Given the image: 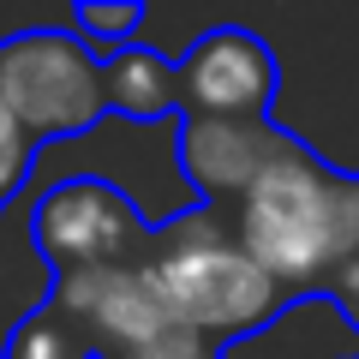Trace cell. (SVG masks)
Masks as SVG:
<instances>
[{
    "mask_svg": "<svg viewBox=\"0 0 359 359\" xmlns=\"http://www.w3.org/2000/svg\"><path fill=\"white\" fill-rule=\"evenodd\" d=\"M180 72V120H269L276 102V54L264 36L240 25H216L174 60Z\"/></svg>",
    "mask_w": 359,
    "mask_h": 359,
    "instance_id": "cell-6",
    "label": "cell"
},
{
    "mask_svg": "<svg viewBox=\"0 0 359 359\" xmlns=\"http://www.w3.org/2000/svg\"><path fill=\"white\" fill-rule=\"evenodd\" d=\"M48 311H60L90 347L96 359L132 353V347H150L162 335H174V318L162 306V287H156L150 264H114V269H72V276H54L48 282Z\"/></svg>",
    "mask_w": 359,
    "mask_h": 359,
    "instance_id": "cell-5",
    "label": "cell"
},
{
    "mask_svg": "<svg viewBox=\"0 0 359 359\" xmlns=\"http://www.w3.org/2000/svg\"><path fill=\"white\" fill-rule=\"evenodd\" d=\"M6 210H13V204H0V216H6Z\"/></svg>",
    "mask_w": 359,
    "mask_h": 359,
    "instance_id": "cell-14",
    "label": "cell"
},
{
    "mask_svg": "<svg viewBox=\"0 0 359 359\" xmlns=\"http://www.w3.org/2000/svg\"><path fill=\"white\" fill-rule=\"evenodd\" d=\"M114 359H216V347L198 341V335H186V330H174V335H162V341L132 347V353H114Z\"/></svg>",
    "mask_w": 359,
    "mask_h": 359,
    "instance_id": "cell-13",
    "label": "cell"
},
{
    "mask_svg": "<svg viewBox=\"0 0 359 359\" xmlns=\"http://www.w3.org/2000/svg\"><path fill=\"white\" fill-rule=\"evenodd\" d=\"M30 180H36V144L18 132L13 108L0 96V204H18L30 192Z\"/></svg>",
    "mask_w": 359,
    "mask_h": 359,
    "instance_id": "cell-11",
    "label": "cell"
},
{
    "mask_svg": "<svg viewBox=\"0 0 359 359\" xmlns=\"http://www.w3.org/2000/svg\"><path fill=\"white\" fill-rule=\"evenodd\" d=\"M138 30H144L138 0H78L72 6V36L84 42L96 60H114L120 48H132Z\"/></svg>",
    "mask_w": 359,
    "mask_h": 359,
    "instance_id": "cell-9",
    "label": "cell"
},
{
    "mask_svg": "<svg viewBox=\"0 0 359 359\" xmlns=\"http://www.w3.org/2000/svg\"><path fill=\"white\" fill-rule=\"evenodd\" d=\"M233 240L287 299L323 294L335 269L359 257V174L287 138L282 156L233 198Z\"/></svg>",
    "mask_w": 359,
    "mask_h": 359,
    "instance_id": "cell-1",
    "label": "cell"
},
{
    "mask_svg": "<svg viewBox=\"0 0 359 359\" xmlns=\"http://www.w3.org/2000/svg\"><path fill=\"white\" fill-rule=\"evenodd\" d=\"M102 102L108 114L132 120V126H156V120H180V72L174 60H162L156 48H120L114 60H102Z\"/></svg>",
    "mask_w": 359,
    "mask_h": 359,
    "instance_id": "cell-8",
    "label": "cell"
},
{
    "mask_svg": "<svg viewBox=\"0 0 359 359\" xmlns=\"http://www.w3.org/2000/svg\"><path fill=\"white\" fill-rule=\"evenodd\" d=\"M0 96L36 150L54 138H90L102 126V60L72 30H18L0 42Z\"/></svg>",
    "mask_w": 359,
    "mask_h": 359,
    "instance_id": "cell-4",
    "label": "cell"
},
{
    "mask_svg": "<svg viewBox=\"0 0 359 359\" xmlns=\"http://www.w3.org/2000/svg\"><path fill=\"white\" fill-rule=\"evenodd\" d=\"M25 228H30V252L48 264V276L144 264L156 245V228L138 216V204L102 174H72V180L30 186Z\"/></svg>",
    "mask_w": 359,
    "mask_h": 359,
    "instance_id": "cell-3",
    "label": "cell"
},
{
    "mask_svg": "<svg viewBox=\"0 0 359 359\" xmlns=\"http://www.w3.org/2000/svg\"><path fill=\"white\" fill-rule=\"evenodd\" d=\"M0 359H96V347H90L84 335H78L72 323L60 318V311L30 306L25 323L13 330V341H6V353H0Z\"/></svg>",
    "mask_w": 359,
    "mask_h": 359,
    "instance_id": "cell-10",
    "label": "cell"
},
{
    "mask_svg": "<svg viewBox=\"0 0 359 359\" xmlns=\"http://www.w3.org/2000/svg\"><path fill=\"white\" fill-rule=\"evenodd\" d=\"M287 138L294 132H282L276 120H180L174 126V156H180L186 198L192 204L240 198L282 156Z\"/></svg>",
    "mask_w": 359,
    "mask_h": 359,
    "instance_id": "cell-7",
    "label": "cell"
},
{
    "mask_svg": "<svg viewBox=\"0 0 359 359\" xmlns=\"http://www.w3.org/2000/svg\"><path fill=\"white\" fill-rule=\"evenodd\" d=\"M150 276L162 287V306L174 318V330L198 335L210 347H228L257 335L264 323H276L294 299L252 264L233 228H222V216L210 204H192L186 216L162 222L150 245Z\"/></svg>",
    "mask_w": 359,
    "mask_h": 359,
    "instance_id": "cell-2",
    "label": "cell"
},
{
    "mask_svg": "<svg viewBox=\"0 0 359 359\" xmlns=\"http://www.w3.org/2000/svg\"><path fill=\"white\" fill-rule=\"evenodd\" d=\"M318 299H330V306H335V318H341L347 330L359 335V257H347V264L335 269L330 282H323V294H318Z\"/></svg>",
    "mask_w": 359,
    "mask_h": 359,
    "instance_id": "cell-12",
    "label": "cell"
}]
</instances>
